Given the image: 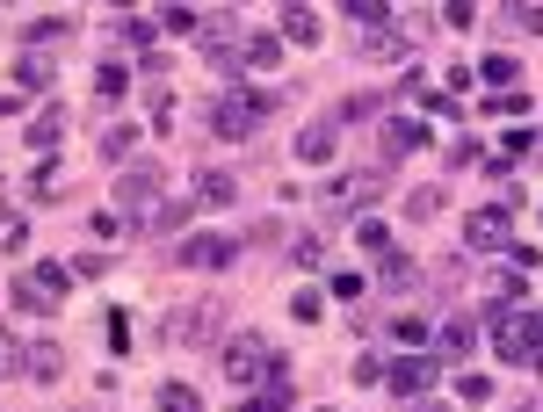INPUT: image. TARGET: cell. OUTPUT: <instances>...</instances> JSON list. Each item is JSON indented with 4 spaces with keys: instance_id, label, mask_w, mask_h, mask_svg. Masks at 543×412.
<instances>
[{
    "instance_id": "cell-1",
    "label": "cell",
    "mask_w": 543,
    "mask_h": 412,
    "mask_svg": "<svg viewBox=\"0 0 543 412\" xmlns=\"http://www.w3.org/2000/svg\"><path fill=\"white\" fill-rule=\"evenodd\" d=\"M66 275H73V268H58V261L22 268V275H15V304H22V311H37V319H51L58 297H66Z\"/></svg>"
},
{
    "instance_id": "cell-2",
    "label": "cell",
    "mask_w": 543,
    "mask_h": 412,
    "mask_svg": "<svg viewBox=\"0 0 543 412\" xmlns=\"http://www.w3.org/2000/svg\"><path fill=\"white\" fill-rule=\"evenodd\" d=\"M225 376H232V384H254V376H261V384H276L283 362H276V347H268L261 333H239V340L225 347Z\"/></svg>"
},
{
    "instance_id": "cell-3",
    "label": "cell",
    "mask_w": 543,
    "mask_h": 412,
    "mask_svg": "<svg viewBox=\"0 0 543 412\" xmlns=\"http://www.w3.org/2000/svg\"><path fill=\"white\" fill-rule=\"evenodd\" d=\"M486 326H500L493 340H500V355H515V362H529L543 347V319H536V311H522V319H486Z\"/></svg>"
},
{
    "instance_id": "cell-4",
    "label": "cell",
    "mask_w": 543,
    "mask_h": 412,
    "mask_svg": "<svg viewBox=\"0 0 543 412\" xmlns=\"http://www.w3.org/2000/svg\"><path fill=\"white\" fill-rule=\"evenodd\" d=\"M261 116H268V102H254V94H247V102L232 94V102H218V109H210V123H218V138H247Z\"/></svg>"
},
{
    "instance_id": "cell-5",
    "label": "cell",
    "mask_w": 543,
    "mask_h": 412,
    "mask_svg": "<svg viewBox=\"0 0 543 412\" xmlns=\"http://www.w3.org/2000/svg\"><path fill=\"white\" fill-rule=\"evenodd\" d=\"M384 376H391V391H399V398H420V391L435 384V362H420V355H406V362H391Z\"/></svg>"
},
{
    "instance_id": "cell-6",
    "label": "cell",
    "mask_w": 543,
    "mask_h": 412,
    "mask_svg": "<svg viewBox=\"0 0 543 412\" xmlns=\"http://www.w3.org/2000/svg\"><path fill=\"white\" fill-rule=\"evenodd\" d=\"M232 261V239H210V232H196L189 246H181V268H225Z\"/></svg>"
},
{
    "instance_id": "cell-7",
    "label": "cell",
    "mask_w": 543,
    "mask_h": 412,
    "mask_svg": "<svg viewBox=\"0 0 543 412\" xmlns=\"http://www.w3.org/2000/svg\"><path fill=\"white\" fill-rule=\"evenodd\" d=\"M15 369H29V376H37V384H51V376H58V369H66V355H58V347H51V340H29V347H22V355H15Z\"/></svg>"
},
{
    "instance_id": "cell-8",
    "label": "cell",
    "mask_w": 543,
    "mask_h": 412,
    "mask_svg": "<svg viewBox=\"0 0 543 412\" xmlns=\"http://www.w3.org/2000/svg\"><path fill=\"white\" fill-rule=\"evenodd\" d=\"M297 160H305V167L334 160V123H305V131H297Z\"/></svg>"
},
{
    "instance_id": "cell-9",
    "label": "cell",
    "mask_w": 543,
    "mask_h": 412,
    "mask_svg": "<svg viewBox=\"0 0 543 412\" xmlns=\"http://www.w3.org/2000/svg\"><path fill=\"white\" fill-rule=\"evenodd\" d=\"M471 246H486V253H500L507 246V210H471Z\"/></svg>"
},
{
    "instance_id": "cell-10",
    "label": "cell",
    "mask_w": 543,
    "mask_h": 412,
    "mask_svg": "<svg viewBox=\"0 0 543 412\" xmlns=\"http://www.w3.org/2000/svg\"><path fill=\"white\" fill-rule=\"evenodd\" d=\"M413 37L406 29H362V58H406Z\"/></svg>"
},
{
    "instance_id": "cell-11",
    "label": "cell",
    "mask_w": 543,
    "mask_h": 412,
    "mask_svg": "<svg viewBox=\"0 0 543 412\" xmlns=\"http://www.w3.org/2000/svg\"><path fill=\"white\" fill-rule=\"evenodd\" d=\"M116 196H124V210H153L160 174H153V167H138V174H124V188H116Z\"/></svg>"
},
{
    "instance_id": "cell-12",
    "label": "cell",
    "mask_w": 543,
    "mask_h": 412,
    "mask_svg": "<svg viewBox=\"0 0 543 412\" xmlns=\"http://www.w3.org/2000/svg\"><path fill=\"white\" fill-rule=\"evenodd\" d=\"M283 29H290V44H305V51L319 44V15L305 8V0H290V8H283Z\"/></svg>"
},
{
    "instance_id": "cell-13",
    "label": "cell",
    "mask_w": 543,
    "mask_h": 412,
    "mask_svg": "<svg viewBox=\"0 0 543 412\" xmlns=\"http://www.w3.org/2000/svg\"><path fill=\"white\" fill-rule=\"evenodd\" d=\"M58 131H66V109L51 102V109H44L37 123H29V152H51V145H58Z\"/></svg>"
},
{
    "instance_id": "cell-14",
    "label": "cell",
    "mask_w": 543,
    "mask_h": 412,
    "mask_svg": "<svg viewBox=\"0 0 543 412\" xmlns=\"http://www.w3.org/2000/svg\"><path fill=\"white\" fill-rule=\"evenodd\" d=\"M15 87H51V58L44 51H22L15 58Z\"/></svg>"
},
{
    "instance_id": "cell-15",
    "label": "cell",
    "mask_w": 543,
    "mask_h": 412,
    "mask_svg": "<svg viewBox=\"0 0 543 412\" xmlns=\"http://www.w3.org/2000/svg\"><path fill=\"white\" fill-rule=\"evenodd\" d=\"M471 319H442V333H435V347H442V355H471Z\"/></svg>"
},
{
    "instance_id": "cell-16",
    "label": "cell",
    "mask_w": 543,
    "mask_h": 412,
    "mask_svg": "<svg viewBox=\"0 0 543 412\" xmlns=\"http://www.w3.org/2000/svg\"><path fill=\"white\" fill-rule=\"evenodd\" d=\"M239 412H290V376H276V384H268L261 398H247Z\"/></svg>"
},
{
    "instance_id": "cell-17",
    "label": "cell",
    "mask_w": 543,
    "mask_h": 412,
    "mask_svg": "<svg viewBox=\"0 0 543 412\" xmlns=\"http://www.w3.org/2000/svg\"><path fill=\"white\" fill-rule=\"evenodd\" d=\"M391 152H420V145H428V123H391Z\"/></svg>"
},
{
    "instance_id": "cell-18",
    "label": "cell",
    "mask_w": 543,
    "mask_h": 412,
    "mask_svg": "<svg viewBox=\"0 0 543 412\" xmlns=\"http://www.w3.org/2000/svg\"><path fill=\"white\" fill-rule=\"evenodd\" d=\"M384 290H413V261H406V253H384Z\"/></svg>"
},
{
    "instance_id": "cell-19",
    "label": "cell",
    "mask_w": 543,
    "mask_h": 412,
    "mask_svg": "<svg viewBox=\"0 0 543 412\" xmlns=\"http://www.w3.org/2000/svg\"><path fill=\"white\" fill-rule=\"evenodd\" d=\"M160 412H203V398L189 384H160Z\"/></svg>"
},
{
    "instance_id": "cell-20",
    "label": "cell",
    "mask_w": 543,
    "mask_h": 412,
    "mask_svg": "<svg viewBox=\"0 0 543 412\" xmlns=\"http://www.w3.org/2000/svg\"><path fill=\"white\" fill-rule=\"evenodd\" d=\"M239 51H247V66H254V73H276V37H247Z\"/></svg>"
},
{
    "instance_id": "cell-21",
    "label": "cell",
    "mask_w": 543,
    "mask_h": 412,
    "mask_svg": "<svg viewBox=\"0 0 543 412\" xmlns=\"http://www.w3.org/2000/svg\"><path fill=\"white\" fill-rule=\"evenodd\" d=\"M196 203H232V174H196Z\"/></svg>"
},
{
    "instance_id": "cell-22",
    "label": "cell",
    "mask_w": 543,
    "mask_h": 412,
    "mask_svg": "<svg viewBox=\"0 0 543 412\" xmlns=\"http://www.w3.org/2000/svg\"><path fill=\"white\" fill-rule=\"evenodd\" d=\"M377 188H384V174H348L334 196H341V203H362V196H377Z\"/></svg>"
},
{
    "instance_id": "cell-23",
    "label": "cell",
    "mask_w": 543,
    "mask_h": 412,
    "mask_svg": "<svg viewBox=\"0 0 543 412\" xmlns=\"http://www.w3.org/2000/svg\"><path fill=\"white\" fill-rule=\"evenodd\" d=\"M478 80H493V87H507V80H515V58H507V51H493L486 66H478Z\"/></svg>"
},
{
    "instance_id": "cell-24",
    "label": "cell",
    "mask_w": 543,
    "mask_h": 412,
    "mask_svg": "<svg viewBox=\"0 0 543 412\" xmlns=\"http://www.w3.org/2000/svg\"><path fill=\"white\" fill-rule=\"evenodd\" d=\"M131 94V73L124 66H102V102H124Z\"/></svg>"
},
{
    "instance_id": "cell-25",
    "label": "cell",
    "mask_w": 543,
    "mask_h": 412,
    "mask_svg": "<svg viewBox=\"0 0 543 412\" xmlns=\"http://www.w3.org/2000/svg\"><path fill=\"white\" fill-rule=\"evenodd\" d=\"M290 311H297V319H305V326H319V311H326V297H319V290H297V297H290Z\"/></svg>"
},
{
    "instance_id": "cell-26",
    "label": "cell",
    "mask_w": 543,
    "mask_h": 412,
    "mask_svg": "<svg viewBox=\"0 0 543 412\" xmlns=\"http://www.w3.org/2000/svg\"><path fill=\"white\" fill-rule=\"evenodd\" d=\"M348 15H355L362 29H384V0H348Z\"/></svg>"
},
{
    "instance_id": "cell-27",
    "label": "cell",
    "mask_w": 543,
    "mask_h": 412,
    "mask_svg": "<svg viewBox=\"0 0 543 412\" xmlns=\"http://www.w3.org/2000/svg\"><path fill=\"white\" fill-rule=\"evenodd\" d=\"M145 109H153L160 131H174V94H160V87H153V94H145Z\"/></svg>"
},
{
    "instance_id": "cell-28",
    "label": "cell",
    "mask_w": 543,
    "mask_h": 412,
    "mask_svg": "<svg viewBox=\"0 0 543 412\" xmlns=\"http://www.w3.org/2000/svg\"><path fill=\"white\" fill-rule=\"evenodd\" d=\"M406 210H413V217H420V225H428V217H435V210H442V188H420V196H413V203H406Z\"/></svg>"
},
{
    "instance_id": "cell-29",
    "label": "cell",
    "mask_w": 543,
    "mask_h": 412,
    "mask_svg": "<svg viewBox=\"0 0 543 412\" xmlns=\"http://www.w3.org/2000/svg\"><path fill=\"white\" fill-rule=\"evenodd\" d=\"M131 145H138V131H124V123H116V131L102 138V152H109V160H124V152H131Z\"/></svg>"
},
{
    "instance_id": "cell-30",
    "label": "cell",
    "mask_w": 543,
    "mask_h": 412,
    "mask_svg": "<svg viewBox=\"0 0 543 412\" xmlns=\"http://www.w3.org/2000/svg\"><path fill=\"white\" fill-rule=\"evenodd\" d=\"M109 347H116V355L131 347V319H124V311H109Z\"/></svg>"
},
{
    "instance_id": "cell-31",
    "label": "cell",
    "mask_w": 543,
    "mask_h": 412,
    "mask_svg": "<svg viewBox=\"0 0 543 412\" xmlns=\"http://www.w3.org/2000/svg\"><path fill=\"white\" fill-rule=\"evenodd\" d=\"M167 29H196V8H189V0H167Z\"/></svg>"
},
{
    "instance_id": "cell-32",
    "label": "cell",
    "mask_w": 543,
    "mask_h": 412,
    "mask_svg": "<svg viewBox=\"0 0 543 412\" xmlns=\"http://www.w3.org/2000/svg\"><path fill=\"white\" fill-rule=\"evenodd\" d=\"M377 109H384V102H377V94H355V102H348L341 116H348V123H362V116H377Z\"/></svg>"
},
{
    "instance_id": "cell-33",
    "label": "cell",
    "mask_w": 543,
    "mask_h": 412,
    "mask_svg": "<svg viewBox=\"0 0 543 412\" xmlns=\"http://www.w3.org/2000/svg\"><path fill=\"white\" fill-rule=\"evenodd\" d=\"M0 369H8V340H0Z\"/></svg>"
},
{
    "instance_id": "cell-34",
    "label": "cell",
    "mask_w": 543,
    "mask_h": 412,
    "mask_svg": "<svg viewBox=\"0 0 543 412\" xmlns=\"http://www.w3.org/2000/svg\"><path fill=\"white\" fill-rule=\"evenodd\" d=\"M420 412H442V405H420Z\"/></svg>"
}]
</instances>
